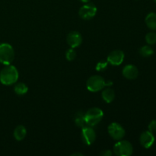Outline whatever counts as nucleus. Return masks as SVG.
<instances>
[{
    "label": "nucleus",
    "instance_id": "1",
    "mask_svg": "<svg viewBox=\"0 0 156 156\" xmlns=\"http://www.w3.org/2000/svg\"><path fill=\"white\" fill-rule=\"evenodd\" d=\"M18 71L12 65H6L0 72V82L5 85H11L16 83L18 79Z\"/></svg>",
    "mask_w": 156,
    "mask_h": 156
},
{
    "label": "nucleus",
    "instance_id": "2",
    "mask_svg": "<svg viewBox=\"0 0 156 156\" xmlns=\"http://www.w3.org/2000/svg\"><path fill=\"white\" fill-rule=\"evenodd\" d=\"M112 85V82H106L105 79L100 76H91L86 82L87 89L91 92H97L103 89L105 86H111Z\"/></svg>",
    "mask_w": 156,
    "mask_h": 156
},
{
    "label": "nucleus",
    "instance_id": "3",
    "mask_svg": "<svg viewBox=\"0 0 156 156\" xmlns=\"http://www.w3.org/2000/svg\"><path fill=\"white\" fill-rule=\"evenodd\" d=\"M104 112L98 108H92L88 110L85 114V124L89 126H94L101 121Z\"/></svg>",
    "mask_w": 156,
    "mask_h": 156
},
{
    "label": "nucleus",
    "instance_id": "4",
    "mask_svg": "<svg viewBox=\"0 0 156 156\" xmlns=\"http://www.w3.org/2000/svg\"><path fill=\"white\" fill-rule=\"evenodd\" d=\"M15 59V51L10 44H0V62L4 65H10Z\"/></svg>",
    "mask_w": 156,
    "mask_h": 156
},
{
    "label": "nucleus",
    "instance_id": "5",
    "mask_svg": "<svg viewBox=\"0 0 156 156\" xmlns=\"http://www.w3.org/2000/svg\"><path fill=\"white\" fill-rule=\"evenodd\" d=\"M133 152L132 144L126 140H119L114 146V152L117 156H130Z\"/></svg>",
    "mask_w": 156,
    "mask_h": 156
},
{
    "label": "nucleus",
    "instance_id": "6",
    "mask_svg": "<svg viewBox=\"0 0 156 156\" xmlns=\"http://www.w3.org/2000/svg\"><path fill=\"white\" fill-rule=\"evenodd\" d=\"M97 13V7L93 3H88L84 5L79 9V15L82 19L90 20L94 18Z\"/></svg>",
    "mask_w": 156,
    "mask_h": 156
},
{
    "label": "nucleus",
    "instance_id": "7",
    "mask_svg": "<svg viewBox=\"0 0 156 156\" xmlns=\"http://www.w3.org/2000/svg\"><path fill=\"white\" fill-rule=\"evenodd\" d=\"M108 133L114 140H121L125 136V129L118 123H112L108 126Z\"/></svg>",
    "mask_w": 156,
    "mask_h": 156
},
{
    "label": "nucleus",
    "instance_id": "8",
    "mask_svg": "<svg viewBox=\"0 0 156 156\" xmlns=\"http://www.w3.org/2000/svg\"><path fill=\"white\" fill-rule=\"evenodd\" d=\"M82 140L87 146H91L96 140V133L92 126H84L82 130Z\"/></svg>",
    "mask_w": 156,
    "mask_h": 156
},
{
    "label": "nucleus",
    "instance_id": "9",
    "mask_svg": "<svg viewBox=\"0 0 156 156\" xmlns=\"http://www.w3.org/2000/svg\"><path fill=\"white\" fill-rule=\"evenodd\" d=\"M124 56V53L122 50H114L108 55V62L112 66H119L123 62Z\"/></svg>",
    "mask_w": 156,
    "mask_h": 156
},
{
    "label": "nucleus",
    "instance_id": "10",
    "mask_svg": "<svg viewBox=\"0 0 156 156\" xmlns=\"http://www.w3.org/2000/svg\"><path fill=\"white\" fill-rule=\"evenodd\" d=\"M140 143L143 147L146 149H149L153 146L155 143V136L153 133L150 131H145L140 135Z\"/></svg>",
    "mask_w": 156,
    "mask_h": 156
},
{
    "label": "nucleus",
    "instance_id": "11",
    "mask_svg": "<svg viewBox=\"0 0 156 156\" xmlns=\"http://www.w3.org/2000/svg\"><path fill=\"white\" fill-rule=\"evenodd\" d=\"M82 36L79 32L72 31L67 36V43L71 48L79 47L82 43Z\"/></svg>",
    "mask_w": 156,
    "mask_h": 156
},
{
    "label": "nucleus",
    "instance_id": "12",
    "mask_svg": "<svg viewBox=\"0 0 156 156\" xmlns=\"http://www.w3.org/2000/svg\"><path fill=\"white\" fill-rule=\"evenodd\" d=\"M122 73H123V76L126 79L133 80V79H135L138 77L139 70L136 66L129 64V65H126V66L123 67Z\"/></svg>",
    "mask_w": 156,
    "mask_h": 156
},
{
    "label": "nucleus",
    "instance_id": "13",
    "mask_svg": "<svg viewBox=\"0 0 156 156\" xmlns=\"http://www.w3.org/2000/svg\"><path fill=\"white\" fill-rule=\"evenodd\" d=\"M27 134L26 128L22 125H19L17 126L14 130V137L17 141H21L24 140Z\"/></svg>",
    "mask_w": 156,
    "mask_h": 156
},
{
    "label": "nucleus",
    "instance_id": "14",
    "mask_svg": "<svg viewBox=\"0 0 156 156\" xmlns=\"http://www.w3.org/2000/svg\"><path fill=\"white\" fill-rule=\"evenodd\" d=\"M101 96L106 103H111L115 98V92L112 88H108L102 91Z\"/></svg>",
    "mask_w": 156,
    "mask_h": 156
},
{
    "label": "nucleus",
    "instance_id": "15",
    "mask_svg": "<svg viewBox=\"0 0 156 156\" xmlns=\"http://www.w3.org/2000/svg\"><path fill=\"white\" fill-rule=\"evenodd\" d=\"M146 24L149 29L152 30H156V13L151 12L148 14L146 17Z\"/></svg>",
    "mask_w": 156,
    "mask_h": 156
},
{
    "label": "nucleus",
    "instance_id": "16",
    "mask_svg": "<svg viewBox=\"0 0 156 156\" xmlns=\"http://www.w3.org/2000/svg\"><path fill=\"white\" fill-rule=\"evenodd\" d=\"M14 91L18 95H24L28 91V88L24 83L20 82V83L16 84L14 88Z\"/></svg>",
    "mask_w": 156,
    "mask_h": 156
},
{
    "label": "nucleus",
    "instance_id": "17",
    "mask_svg": "<svg viewBox=\"0 0 156 156\" xmlns=\"http://www.w3.org/2000/svg\"><path fill=\"white\" fill-rule=\"evenodd\" d=\"M74 120H75V123H76V125L77 126H79V127H82V128L85 126V114H84V113L81 112V111L76 113Z\"/></svg>",
    "mask_w": 156,
    "mask_h": 156
},
{
    "label": "nucleus",
    "instance_id": "18",
    "mask_svg": "<svg viewBox=\"0 0 156 156\" xmlns=\"http://www.w3.org/2000/svg\"><path fill=\"white\" fill-rule=\"evenodd\" d=\"M140 54L143 57H149L154 54V50L150 46H143L140 48Z\"/></svg>",
    "mask_w": 156,
    "mask_h": 156
},
{
    "label": "nucleus",
    "instance_id": "19",
    "mask_svg": "<svg viewBox=\"0 0 156 156\" xmlns=\"http://www.w3.org/2000/svg\"><path fill=\"white\" fill-rule=\"evenodd\" d=\"M146 41L149 45H153L156 44V33L149 32L146 35Z\"/></svg>",
    "mask_w": 156,
    "mask_h": 156
},
{
    "label": "nucleus",
    "instance_id": "20",
    "mask_svg": "<svg viewBox=\"0 0 156 156\" xmlns=\"http://www.w3.org/2000/svg\"><path fill=\"white\" fill-rule=\"evenodd\" d=\"M76 52L75 51L74 48H70L66 53V58L68 61H73L76 59Z\"/></svg>",
    "mask_w": 156,
    "mask_h": 156
},
{
    "label": "nucleus",
    "instance_id": "21",
    "mask_svg": "<svg viewBox=\"0 0 156 156\" xmlns=\"http://www.w3.org/2000/svg\"><path fill=\"white\" fill-rule=\"evenodd\" d=\"M107 66H108V62L101 61V62H99L97 64L95 69L98 71H104V70L106 69Z\"/></svg>",
    "mask_w": 156,
    "mask_h": 156
},
{
    "label": "nucleus",
    "instance_id": "22",
    "mask_svg": "<svg viewBox=\"0 0 156 156\" xmlns=\"http://www.w3.org/2000/svg\"><path fill=\"white\" fill-rule=\"evenodd\" d=\"M148 128H149V130L152 133L156 131V120H152V121L149 123Z\"/></svg>",
    "mask_w": 156,
    "mask_h": 156
},
{
    "label": "nucleus",
    "instance_id": "23",
    "mask_svg": "<svg viewBox=\"0 0 156 156\" xmlns=\"http://www.w3.org/2000/svg\"><path fill=\"white\" fill-rule=\"evenodd\" d=\"M112 155L113 153L111 150H104L100 153V155L101 156H111Z\"/></svg>",
    "mask_w": 156,
    "mask_h": 156
},
{
    "label": "nucleus",
    "instance_id": "24",
    "mask_svg": "<svg viewBox=\"0 0 156 156\" xmlns=\"http://www.w3.org/2000/svg\"><path fill=\"white\" fill-rule=\"evenodd\" d=\"M72 156H76V155H80V156H83V155L81 153H74V154H72Z\"/></svg>",
    "mask_w": 156,
    "mask_h": 156
},
{
    "label": "nucleus",
    "instance_id": "25",
    "mask_svg": "<svg viewBox=\"0 0 156 156\" xmlns=\"http://www.w3.org/2000/svg\"><path fill=\"white\" fill-rule=\"evenodd\" d=\"M80 2H84V3H88L89 2L90 0H79Z\"/></svg>",
    "mask_w": 156,
    "mask_h": 156
},
{
    "label": "nucleus",
    "instance_id": "26",
    "mask_svg": "<svg viewBox=\"0 0 156 156\" xmlns=\"http://www.w3.org/2000/svg\"><path fill=\"white\" fill-rule=\"evenodd\" d=\"M154 1H155V2L156 3V0H154Z\"/></svg>",
    "mask_w": 156,
    "mask_h": 156
}]
</instances>
